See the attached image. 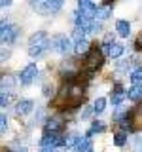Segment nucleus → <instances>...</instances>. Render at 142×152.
<instances>
[{"label": "nucleus", "mask_w": 142, "mask_h": 152, "mask_svg": "<svg viewBox=\"0 0 142 152\" xmlns=\"http://www.w3.org/2000/svg\"><path fill=\"white\" fill-rule=\"evenodd\" d=\"M49 46L53 48L55 51H59V53H68L70 48H72V42H70V38H68V36H64V34H57V36H53V38L49 40Z\"/></svg>", "instance_id": "nucleus-4"}, {"label": "nucleus", "mask_w": 142, "mask_h": 152, "mask_svg": "<svg viewBox=\"0 0 142 152\" xmlns=\"http://www.w3.org/2000/svg\"><path fill=\"white\" fill-rule=\"evenodd\" d=\"M74 40L76 42H80V40H85V31H83V28L82 27H76V31H74Z\"/></svg>", "instance_id": "nucleus-23"}, {"label": "nucleus", "mask_w": 142, "mask_h": 152, "mask_svg": "<svg viewBox=\"0 0 142 152\" xmlns=\"http://www.w3.org/2000/svg\"><path fill=\"white\" fill-rule=\"evenodd\" d=\"M127 142V133L125 131H117L116 135H114V145L116 146H123Z\"/></svg>", "instance_id": "nucleus-18"}, {"label": "nucleus", "mask_w": 142, "mask_h": 152, "mask_svg": "<svg viewBox=\"0 0 142 152\" xmlns=\"http://www.w3.org/2000/svg\"><path fill=\"white\" fill-rule=\"evenodd\" d=\"M138 50H142V32H140V36H138Z\"/></svg>", "instance_id": "nucleus-33"}, {"label": "nucleus", "mask_w": 142, "mask_h": 152, "mask_svg": "<svg viewBox=\"0 0 142 152\" xmlns=\"http://www.w3.org/2000/svg\"><path fill=\"white\" fill-rule=\"evenodd\" d=\"M32 108H34V103H32L30 99H23V101H19V103H17L15 112H17V114H21V116H27V114H30Z\"/></svg>", "instance_id": "nucleus-8"}, {"label": "nucleus", "mask_w": 142, "mask_h": 152, "mask_svg": "<svg viewBox=\"0 0 142 152\" xmlns=\"http://www.w3.org/2000/svg\"><path fill=\"white\" fill-rule=\"evenodd\" d=\"M95 17H99V19H108V17H112V8L110 6H101V8H97V12H95Z\"/></svg>", "instance_id": "nucleus-14"}, {"label": "nucleus", "mask_w": 142, "mask_h": 152, "mask_svg": "<svg viewBox=\"0 0 142 152\" xmlns=\"http://www.w3.org/2000/svg\"><path fill=\"white\" fill-rule=\"evenodd\" d=\"M131 82H133V86L142 82V66H138V69H135V70H131Z\"/></svg>", "instance_id": "nucleus-20"}, {"label": "nucleus", "mask_w": 142, "mask_h": 152, "mask_svg": "<svg viewBox=\"0 0 142 152\" xmlns=\"http://www.w3.org/2000/svg\"><path fill=\"white\" fill-rule=\"evenodd\" d=\"M15 88V80L12 76H0V89L2 91H13Z\"/></svg>", "instance_id": "nucleus-11"}, {"label": "nucleus", "mask_w": 142, "mask_h": 152, "mask_svg": "<svg viewBox=\"0 0 142 152\" xmlns=\"http://www.w3.org/2000/svg\"><path fill=\"white\" fill-rule=\"evenodd\" d=\"M40 152H55V148H53V146H47V148H42Z\"/></svg>", "instance_id": "nucleus-32"}, {"label": "nucleus", "mask_w": 142, "mask_h": 152, "mask_svg": "<svg viewBox=\"0 0 142 152\" xmlns=\"http://www.w3.org/2000/svg\"><path fill=\"white\" fill-rule=\"evenodd\" d=\"M8 27V23H6V19H0V32L4 31V28Z\"/></svg>", "instance_id": "nucleus-31"}, {"label": "nucleus", "mask_w": 142, "mask_h": 152, "mask_svg": "<svg viewBox=\"0 0 142 152\" xmlns=\"http://www.w3.org/2000/svg\"><path fill=\"white\" fill-rule=\"evenodd\" d=\"M30 6L40 13H55L63 6V0H30Z\"/></svg>", "instance_id": "nucleus-2"}, {"label": "nucleus", "mask_w": 142, "mask_h": 152, "mask_svg": "<svg viewBox=\"0 0 142 152\" xmlns=\"http://www.w3.org/2000/svg\"><path fill=\"white\" fill-rule=\"evenodd\" d=\"M74 50H76V53H87V51H89V42H87V40H80V42H76Z\"/></svg>", "instance_id": "nucleus-19"}, {"label": "nucleus", "mask_w": 142, "mask_h": 152, "mask_svg": "<svg viewBox=\"0 0 142 152\" xmlns=\"http://www.w3.org/2000/svg\"><path fill=\"white\" fill-rule=\"evenodd\" d=\"M101 23H97V21H91L87 25V28H85V32H95V34H97V32H101Z\"/></svg>", "instance_id": "nucleus-21"}, {"label": "nucleus", "mask_w": 142, "mask_h": 152, "mask_svg": "<svg viewBox=\"0 0 142 152\" xmlns=\"http://www.w3.org/2000/svg\"><path fill=\"white\" fill-rule=\"evenodd\" d=\"M36 74H38L36 65H34V63H30V65H27L25 69L21 70V74H19V82H21L23 86H27V84H30L32 80L36 78Z\"/></svg>", "instance_id": "nucleus-6"}, {"label": "nucleus", "mask_w": 142, "mask_h": 152, "mask_svg": "<svg viewBox=\"0 0 142 152\" xmlns=\"http://www.w3.org/2000/svg\"><path fill=\"white\" fill-rule=\"evenodd\" d=\"M110 42H114V34H112V32L104 36V44H108V46H110Z\"/></svg>", "instance_id": "nucleus-29"}, {"label": "nucleus", "mask_w": 142, "mask_h": 152, "mask_svg": "<svg viewBox=\"0 0 142 152\" xmlns=\"http://www.w3.org/2000/svg\"><path fill=\"white\" fill-rule=\"evenodd\" d=\"M127 97L131 99V101H140L142 99V84H135L133 88L127 91Z\"/></svg>", "instance_id": "nucleus-12"}, {"label": "nucleus", "mask_w": 142, "mask_h": 152, "mask_svg": "<svg viewBox=\"0 0 142 152\" xmlns=\"http://www.w3.org/2000/svg\"><path fill=\"white\" fill-rule=\"evenodd\" d=\"M91 112H93V108H85V110L82 112V118H83V120H87V118L91 116Z\"/></svg>", "instance_id": "nucleus-28"}, {"label": "nucleus", "mask_w": 142, "mask_h": 152, "mask_svg": "<svg viewBox=\"0 0 142 152\" xmlns=\"http://www.w3.org/2000/svg\"><path fill=\"white\" fill-rule=\"evenodd\" d=\"M104 108H106V99H104V97L95 99V103H93V112L101 114V112H104Z\"/></svg>", "instance_id": "nucleus-16"}, {"label": "nucleus", "mask_w": 142, "mask_h": 152, "mask_svg": "<svg viewBox=\"0 0 142 152\" xmlns=\"http://www.w3.org/2000/svg\"><path fill=\"white\" fill-rule=\"evenodd\" d=\"M101 131H104V124H102V122H93V127L89 129L87 135H93V133H101Z\"/></svg>", "instance_id": "nucleus-22"}, {"label": "nucleus", "mask_w": 142, "mask_h": 152, "mask_svg": "<svg viewBox=\"0 0 142 152\" xmlns=\"http://www.w3.org/2000/svg\"><path fill=\"white\" fill-rule=\"evenodd\" d=\"M8 103H9V97H8V95H0V107H6Z\"/></svg>", "instance_id": "nucleus-27"}, {"label": "nucleus", "mask_w": 142, "mask_h": 152, "mask_svg": "<svg viewBox=\"0 0 142 152\" xmlns=\"http://www.w3.org/2000/svg\"><path fill=\"white\" fill-rule=\"evenodd\" d=\"M123 97H125V93H123L121 84H116V88H114V93H112V104H120V103L123 101Z\"/></svg>", "instance_id": "nucleus-13"}, {"label": "nucleus", "mask_w": 142, "mask_h": 152, "mask_svg": "<svg viewBox=\"0 0 142 152\" xmlns=\"http://www.w3.org/2000/svg\"><path fill=\"white\" fill-rule=\"evenodd\" d=\"M49 48V38H47L46 32H36V34L30 36L28 40V55L30 57H40L44 55V51Z\"/></svg>", "instance_id": "nucleus-1"}, {"label": "nucleus", "mask_w": 142, "mask_h": 152, "mask_svg": "<svg viewBox=\"0 0 142 152\" xmlns=\"http://www.w3.org/2000/svg\"><path fill=\"white\" fill-rule=\"evenodd\" d=\"M74 152H91L89 139H78V142L74 145Z\"/></svg>", "instance_id": "nucleus-15"}, {"label": "nucleus", "mask_w": 142, "mask_h": 152, "mask_svg": "<svg viewBox=\"0 0 142 152\" xmlns=\"http://www.w3.org/2000/svg\"><path fill=\"white\" fill-rule=\"evenodd\" d=\"M9 57V50H6V48H0V63L2 61H6Z\"/></svg>", "instance_id": "nucleus-25"}, {"label": "nucleus", "mask_w": 142, "mask_h": 152, "mask_svg": "<svg viewBox=\"0 0 142 152\" xmlns=\"http://www.w3.org/2000/svg\"><path fill=\"white\" fill-rule=\"evenodd\" d=\"M61 129H63V124L59 120H49L46 124V135H57Z\"/></svg>", "instance_id": "nucleus-10"}, {"label": "nucleus", "mask_w": 142, "mask_h": 152, "mask_svg": "<svg viewBox=\"0 0 142 152\" xmlns=\"http://www.w3.org/2000/svg\"><path fill=\"white\" fill-rule=\"evenodd\" d=\"M8 127V116L6 114H0V133H4Z\"/></svg>", "instance_id": "nucleus-24"}, {"label": "nucleus", "mask_w": 142, "mask_h": 152, "mask_svg": "<svg viewBox=\"0 0 142 152\" xmlns=\"http://www.w3.org/2000/svg\"><path fill=\"white\" fill-rule=\"evenodd\" d=\"M104 2H106V6H108V2H112V0H104Z\"/></svg>", "instance_id": "nucleus-35"}, {"label": "nucleus", "mask_w": 142, "mask_h": 152, "mask_svg": "<svg viewBox=\"0 0 142 152\" xmlns=\"http://www.w3.org/2000/svg\"><path fill=\"white\" fill-rule=\"evenodd\" d=\"M6 6H12V0H0V8H6Z\"/></svg>", "instance_id": "nucleus-30"}, {"label": "nucleus", "mask_w": 142, "mask_h": 152, "mask_svg": "<svg viewBox=\"0 0 142 152\" xmlns=\"http://www.w3.org/2000/svg\"><path fill=\"white\" fill-rule=\"evenodd\" d=\"M17 34H19V27L17 25H8L0 32V44H12V42H15Z\"/></svg>", "instance_id": "nucleus-5"}, {"label": "nucleus", "mask_w": 142, "mask_h": 152, "mask_svg": "<svg viewBox=\"0 0 142 152\" xmlns=\"http://www.w3.org/2000/svg\"><path fill=\"white\" fill-rule=\"evenodd\" d=\"M51 93H53V86H51V84H46L44 86V95H46V97H49Z\"/></svg>", "instance_id": "nucleus-26"}, {"label": "nucleus", "mask_w": 142, "mask_h": 152, "mask_svg": "<svg viewBox=\"0 0 142 152\" xmlns=\"http://www.w3.org/2000/svg\"><path fill=\"white\" fill-rule=\"evenodd\" d=\"M15 152H28L27 148H19V150H15Z\"/></svg>", "instance_id": "nucleus-34"}, {"label": "nucleus", "mask_w": 142, "mask_h": 152, "mask_svg": "<svg viewBox=\"0 0 142 152\" xmlns=\"http://www.w3.org/2000/svg\"><path fill=\"white\" fill-rule=\"evenodd\" d=\"M102 65V51L99 48H91V50L85 53V66H87L89 72L97 70L99 66Z\"/></svg>", "instance_id": "nucleus-3"}, {"label": "nucleus", "mask_w": 142, "mask_h": 152, "mask_svg": "<svg viewBox=\"0 0 142 152\" xmlns=\"http://www.w3.org/2000/svg\"><path fill=\"white\" fill-rule=\"evenodd\" d=\"M78 6H80V13H82L83 17H87L89 21H93L97 8H95V4L91 0H78Z\"/></svg>", "instance_id": "nucleus-7"}, {"label": "nucleus", "mask_w": 142, "mask_h": 152, "mask_svg": "<svg viewBox=\"0 0 142 152\" xmlns=\"http://www.w3.org/2000/svg\"><path fill=\"white\" fill-rule=\"evenodd\" d=\"M123 50H125V48H123L121 44H112V46H110V51H108V57L116 59V57H120V55L123 53Z\"/></svg>", "instance_id": "nucleus-17"}, {"label": "nucleus", "mask_w": 142, "mask_h": 152, "mask_svg": "<svg viewBox=\"0 0 142 152\" xmlns=\"http://www.w3.org/2000/svg\"><path fill=\"white\" fill-rule=\"evenodd\" d=\"M116 32L120 36H123V38H127L131 34V25H129V21H125V19H120V21L116 23Z\"/></svg>", "instance_id": "nucleus-9"}]
</instances>
